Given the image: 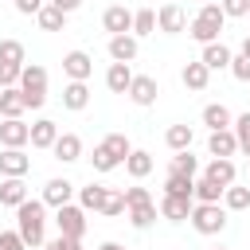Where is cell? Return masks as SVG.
Returning a JSON list of instances; mask_svg holds the SVG:
<instances>
[{
    "mask_svg": "<svg viewBox=\"0 0 250 250\" xmlns=\"http://www.w3.org/2000/svg\"><path fill=\"white\" fill-rule=\"evenodd\" d=\"M16 230L27 242V250H43V242H47V203L43 199H23L16 207Z\"/></svg>",
    "mask_w": 250,
    "mask_h": 250,
    "instance_id": "6da1fadb",
    "label": "cell"
},
{
    "mask_svg": "<svg viewBox=\"0 0 250 250\" xmlns=\"http://www.w3.org/2000/svg\"><path fill=\"white\" fill-rule=\"evenodd\" d=\"M223 23H227V12H223V4H219V0H211V4H203V8H199V16L188 23V35H191L195 43H215V39H219V31H223Z\"/></svg>",
    "mask_w": 250,
    "mask_h": 250,
    "instance_id": "7a4b0ae2",
    "label": "cell"
},
{
    "mask_svg": "<svg viewBox=\"0 0 250 250\" xmlns=\"http://www.w3.org/2000/svg\"><path fill=\"white\" fill-rule=\"evenodd\" d=\"M125 211H129V223L137 230H148L156 223V215H160V207L152 203V195L145 188H125Z\"/></svg>",
    "mask_w": 250,
    "mask_h": 250,
    "instance_id": "3957f363",
    "label": "cell"
},
{
    "mask_svg": "<svg viewBox=\"0 0 250 250\" xmlns=\"http://www.w3.org/2000/svg\"><path fill=\"white\" fill-rule=\"evenodd\" d=\"M20 90H23V102H27V109H39V105L47 102V66H39V62H23Z\"/></svg>",
    "mask_w": 250,
    "mask_h": 250,
    "instance_id": "277c9868",
    "label": "cell"
},
{
    "mask_svg": "<svg viewBox=\"0 0 250 250\" xmlns=\"http://www.w3.org/2000/svg\"><path fill=\"white\" fill-rule=\"evenodd\" d=\"M191 227L199 234H223L227 227V207L223 203H195L191 207Z\"/></svg>",
    "mask_w": 250,
    "mask_h": 250,
    "instance_id": "5b68a950",
    "label": "cell"
},
{
    "mask_svg": "<svg viewBox=\"0 0 250 250\" xmlns=\"http://www.w3.org/2000/svg\"><path fill=\"white\" fill-rule=\"evenodd\" d=\"M55 223H59V234H66V238H82V234H86V207L62 203V207H55Z\"/></svg>",
    "mask_w": 250,
    "mask_h": 250,
    "instance_id": "8992f818",
    "label": "cell"
},
{
    "mask_svg": "<svg viewBox=\"0 0 250 250\" xmlns=\"http://www.w3.org/2000/svg\"><path fill=\"white\" fill-rule=\"evenodd\" d=\"M0 145H4V148H23V145H31V125H23L20 117H4V121H0Z\"/></svg>",
    "mask_w": 250,
    "mask_h": 250,
    "instance_id": "52a82bcc",
    "label": "cell"
},
{
    "mask_svg": "<svg viewBox=\"0 0 250 250\" xmlns=\"http://www.w3.org/2000/svg\"><path fill=\"white\" fill-rule=\"evenodd\" d=\"M156 27H160L164 35H180V31H188V16H184V8H180V4H160V8H156Z\"/></svg>",
    "mask_w": 250,
    "mask_h": 250,
    "instance_id": "ba28073f",
    "label": "cell"
},
{
    "mask_svg": "<svg viewBox=\"0 0 250 250\" xmlns=\"http://www.w3.org/2000/svg\"><path fill=\"white\" fill-rule=\"evenodd\" d=\"M156 94H160V86H156L152 74H133V82H129V102L133 105H152Z\"/></svg>",
    "mask_w": 250,
    "mask_h": 250,
    "instance_id": "9c48e42d",
    "label": "cell"
},
{
    "mask_svg": "<svg viewBox=\"0 0 250 250\" xmlns=\"http://www.w3.org/2000/svg\"><path fill=\"white\" fill-rule=\"evenodd\" d=\"M62 70H66L70 82H86L94 74V59L86 51H70V55H62Z\"/></svg>",
    "mask_w": 250,
    "mask_h": 250,
    "instance_id": "30bf717a",
    "label": "cell"
},
{
    "mask_svg": "<svg viewBox=\"0 0 250 250\" xmlns=\"http://www.w3.org/2000/svg\"><path fill=\"white\" fill-rule=\"evenodd\" d=\"M203 176H207V180H215L219 188H230V184H234V176H238V168H234V160H230V156H211V164L203 168Z\"/></svg>",
    "mask_w": 250,
    "mask_h": 250,
    "instance_id": "8fae6325",
    "label": "cell"
},
{
    "mask_svg": "<svg viewBox=\"0 0 250 250\" xmlns=\"http://www.w3.org/2000/svg\"><path fill=\"white\" fill-rule=\"evenodd\" d=\"M191 207H195V199H184V195H168V191H164V199H160V215H164L168 223L191 219Z\"/></svg>",
    "mask_w": 250,
    "mask_h": 250,
    "instance_id": "7c38bea8",
    "label": "cell"
},
{
    "mask_svg": "<svg viewBox=\"0 0 250 250\" xmlns=\"http://www.w3.org/2000/svg\"><path fill=\"white\" fill-rule=\"evenodd\" d=\"M31 172V156L23 148H4L0 152V176H27Z\"/></svg>",
    "mask_w": 250,
    "mask_h": 250,
    "instance_id": "4fadbf2b",
    "label": "cell"
},
{
    "mask_svg": "<svg viewBox=\"0 0 250 250\" xmlns=\"http://www.w3.org/2000/svg\"><path fill=\"white\" fill-rule=\"evenodd\" d=\"M102 23H105L109 35H125V31H133V12H129L125 4H113V8H105Z\"/></svg>",
    "mask_w": 250,
    "mask_h": 250,
    "instance_id": "5bb4252c",
    "label": "cell"
},
{
    "mask_svg": "<svg viewBox=\"0 0 250 250\" xmlns=\"http://www.w3.org/2000/svg\"><path fill=\"white\" fill-rule=\"evenodd\" d=\"M55 160H62V164H74V160H82V137L78 133H59V141H55Z\"/></svg>",
    "mask_w": 250,
    "mask_h": 250,
    "instance_id": "9a60e30c",
    "label": "cell"
},
{
    "mask_svg": "<svg viewBox=\"0 0 250 250\" xmlns=\"http://www.w3.org/2000/svg\"><path fill=\"white\" fill-rule=\"evenodd\" d=\"M70 195H74V184L62 180V176H55V180L43 184V203L47 207H62V203H70Z\"/></svg>",
    "mask_w": 250,
    "mask_h": 250,
    "instance_id": "2e32d148",
    "label": "cell"
},
{
    "mask_svg": "<svg viewBox=\"0 0 250 250\" xmlns=\"http://www.w3.org/2000/svg\"><path fill=\"white\" fill-rule=\"evenodd\" d=\"M109 59H113V62H133V59H137V35H133V31L109 35Z\"/></svg>",
    "mask_w": 250,
    "mask_h": 250,
    "instance_id": "e0dca14e",
    "label": "cell"
},
{
    "mask_svg": "<svg viewBox=\"0 0 250 250\" xmlns=\"http://www.w3.org/2000/svg\"><path fill=\"white\" fill-rule=\"evenodd\" d=\"M199 59L207 62V70H230V59H234V55H230L227 43L215 39V43H203V55H199Z\"/></svg>",
    "mask_w": 250,
    "mask_h": 250,
    "instance_id": "ac0fdd59",
    "label": "cell"
},
{
    "mask_svg": "<svg viewBox=\"0 0 250 250\" xmlns=\"http://www.w3.org/2000/svg\"><path fill=\"white\" fill-rule=\"evenodd\" d=\"M207 152H211V156H234V152H238L234 129H215V133L207 137Z\"/></svg>",
    "mask_w": 250,
    "mask_h": 250,
    "instance_id": "d6986e66",
    "label": "cell"
},
{
    "mask_svg": "<svg viewBox=\"0 0 250 250\" xmlns=\"http://www.w3.org/2000/svg\"><path fill=\"white\" fill-rule=\"evenodd\" d=\"M23 199H27L23 176H4V180H0V203H4V207H20Z\"/></svg>",
    "mask_w": 250,
    "mask_h": 250,
    "instance_id": "ffe728a7",
    "label": "cell"
},
{
    "mask_svg": "<svg viewBox=\"0 0 250 250\" xmlns=\"http://www.w3.org/2000/svg\"><path fill=\"white\" fill-rule=\"evenodd\" d=\"M55 141H59V125L51 117H39L31 125V148H55Z\"/></svg>",
    "mask_w": 250,
    "mask_h": 250,
    "instance_id": "44dd1931",
    "label": "cell"
},
{
    "mask_svg": "<svg viewBox=\"0 0 250 250\" xmlns=\"http://www.w3.org/2000/svg\"><path fill=\"white\" fill-rule=\"evenodd\" d=\"M27 102H23V90L20 86H4L0 90V117H23Z\"/></svg>",
    "mask_w": 250,
    "mask_h": 250,
    "instance_id": "7402d4cb",
    "label": "cell"
},
{
    "mask_svg": "<svg viewBox=\"0 0 250 250\" xmlns=\"http://www.w3.org/2000/svg\"><path fill=\"white\" fill-rule=\"evenodd\" d=\"M129 82H133L129 62H109V70H105V86H109L113 94H129Z\"/></svg>",
    "mask_w": 250,
    "mask_h": 250,
    "instance_id": "603a6c76",
    "label": "cell"
},
{
    "mask_svg": "<svg viewBox=\"0 0 250 250\" xmlns=\"http://www.w3.org/2000/svg\"><path fill=\"white\" fill-rule=\"evenodd\" d=\"M180 78H184V86H188V90H207L211 70H207V62H203V59H195V62H188V66H184V74H180Z\"/></svg>",
    "mask_w": 250,
    "mask_h": 250,
    "instance_id": "cb8c5ba5",
    "label": "cell"
},
{
    "mask_svg": "<svg viewBox=\"0 0 250 250\" xmlns=\"http://www.w3.org/2000/svg\"><path fill=\"white\" fill-rule=\"evenodd\" d=\"M203 125L215 133V129H230L234 117H230V109H227L223 102H211V105H203Z\"/></svg>",
    "mask_w": 250,
    "mask_h": 250,
    "instance_id": "d4e9b609",
    "label": "cell"
},
{
    "mask_svg": "<svg viewBox=\"0 0 250 250\" xmlns=\"http://www.w3.org/2000/svg\"><path fill=\"white\" fill-rule=\"evenodd\" d=\"M125 172H129L133 180H145V176L152 172V152H145V148H133V152L125 156Z\"/></svg>",
    "mask_w": 250,
    "mask_h": 250,
    "instance_id": "484cf974",
    "label": "cell"
},
{
    "mask_svg": "<svg viewBox=\"0 0 250 250\" xmlns=\"http://www.w3.org/2000/svg\"><path fill=\"white\" fill-rule=\"evenodd\" d=\"M164 191H168V195H184V199H195V176H184V172H168V180H164Z\"/></svg>",
    "mask_w": 250,
    "mask_h": 250,
    "instance_id": "4316f807",
    "label": "cell"
},
{
    "mask_svg": "<svg viewBox=\"0 0 250 250\" xmlns=\"http://www.w3.org/2000/svg\"><path fill=\"white\" fill-rule=\"evenodd\" d=\"M35 20H39V27H43V31H62V27H66V12H62V8H55L51 0L39 8V16H35Z\"/></svg>",
    "mask_w": 250,
    "mask_h": 250,
    "instance_id": "83f0119b",
    "label": "cell"
},
{
    "mask_svg": "<svg viewBox=\"0 0 250 250\" xmlns=\"http://www.w3.org/2000/svg\"><path fill=\"white\" fill-rule=\"evenodd\" d=\"M62 105L66 109H86L90 105V90H86V82H66V90H62Z\"/></svg>",
    "mask_w": 250,
    "mask_h": 250,
    "instance_id": "f1b7e54d",
    "label": "cell"
},
{
    "mask_svg": "<svg viewBox=\"0 0 250 250\" xmlns=\"http://www.w3.org/2000/svg\"><path fill=\"white\" fill-rule=\"evenodd\" d=\"M223 191H227V188H219V184L207 180V176L195 180V203H223Z\"/></svg>",
    "mask_w": 250,
    "mask_h": 250,
    "instance_id": "f546056e",
    "label": "cell"
},
{
    "mask_svg": "<svg viewBox=\"0 0 250 250\" xmlns=\"http://www.w3.org/2000/svg\"><path fill=\"white\" fill-rule=\"evenodd\" d=\"M105 195H109V188H102V184H90V188H82V191H78V207H86V211H102Z\"/></svg>",
    "mask_w": 250,
    "mask_h": 250,
    "instance_id": "4dcf8cb0",
    "label": "cell"
},
{
    "mask_svg": "<svg viewBox=\"0 0 250 250\" xmlns=\"http://www.w3.org/2000/svg\"><path fill=\"white\" fill-rule=\"evenodd\" d=\"M164 141H168V148H172V152H184V148H191V125H168Z\"/></svg>",
    "mask_w": 250,
    "mask_h": 250,
    "instance_id": "1f68e13d",
    "label": "cell"
},
{
    "mask_svg": "<svg viewBox=\"0 0 250 250\" xmlns=\"http://www.w3.org/2000/svg\"><path fill=\"white\" fill-rule=\"evenodd\" d=\"M223 207H227V211H246V207H250V188L230 184V188L223 191Z\"/></svg>",
    "mask_w": 250,
    "mask_h": 250,
    "instance_id": "d6a6232c",
    "label": "cell"
},
{
    "mask_svg": "<svg viewBox=\"0 0 250 250\" xmlns=\"http://www.w3.org/2000/svg\"><path fill=\"white\" fill-rule=\"evenodd\" d=\"M152 31H156V12L152 8L133 12V35H152Z\"/></svg>",
    "mask_w": 250,
    "mask_h": 250,
    "instance_id": "836d02e7",
    "label": "cell"
},
{
    "mask_svg": "<svg viewBox=\"0 0 250 250\" xmlns=\"http://www.w3.org/2000/svg\"><path fill=\"white\" fill-rule=\"evenodd\" d=\"M90 164H94V172H113V168H121V160H117V156H113L105 145H98V148H94Z\"/></svg>",
    "mask_w": 250,
    "mask_h": 250,
    "instance_id": "e575fe53",
    "label": "cell"
},
{
    "mask_svg": "<svg viewBox=\"0 0 250 250\" xmlns=\"http://www.w3.org/2000/svg\"><path fill=\"white\" fill-rule=\"evenodd\" d=\"M168 172H184V176H195V172H199V160L191 156V148H184V152H176V156H172Z\"/></svg>",
    "mask_w": 250,
    "mask_h": 250,
    "instance_id": "d590c367",
    "label": "cell"
},
{
    "mask_svg": "<svg viewBox=\"0 0 250 250\" xmlns=\"http://www.w3.org/2000/svg\"><path fill=\"white\" fill-rule=\"evenodd\" d=\"M0 62L23 66V62H27V59H23V43H20V39H0Z\"/></svg>",
    "mask_w": 250,
    "mask_h": 250,
    "instance_id": "8d00e7d4",
    "label": "cell"
},
{
    "mask_svg": "<svg viewBox=\"0 0 250 250\" xmlns=\"http://www.w3.org/2000/svg\"><path fill=\"white\" fill-rule=\"evenodd\" d=\"M230 129H234V137H238V152H246V156H250V109H246V113H238Z\"/></svg>",
    "mask_w": 250,
    "mask_h": 250,
    "instance_id": "74e56055",
    "label": "cell"
},
{
    "mask_svg": "<svg viewBox=\"0 0 250 250\" xmlns=\"http://www.w3.org/2000/svg\"><path fill=\"white\" fill-rule=\"evenodd\" d=\"M102 145H105V148H109V152H113V156H117L121 164H125V156L133 152V145H129V137H125V133H109V137H105Z\"/></svg>",
    "mask_w": 250,
    "mask_h": 250,
    "instance_id": "f35d334b",
    "label": "cell"
},
{
    "mask_svg": "<svg viewBox=\"0 0 250 250\" xmlns=\"http://www.w3.org/2000/svg\"><path fill=\"white\" fill-rule=\"evenodd\" d=\"M121 211H125V191H109V195H105V203H102V215H109V219H113V215H121Z\"/></svg>",
    "mask_w": 250,
    "mask_h": 250,
    "instance_id": "ab89813d",
    "label": "cell"
},
{
    "mask_svg": "<svg viewBox=\"0 0 250 250\" xmlns=\"http://www.w3.org/2000/svg\"><path fill=\"white\" fill-rule=\"evenodd\" d=\"M20 74H23V66H16V62H0V86H20Z\"/></svg>",
    "mask_w": 250,
    "mask_h": 250,
    "instance_id": "60d3db41",
    "label": "cell"
},
{
    "mask_svg": "<svg viewBox=\"0 0 250 250\" xmlns=\"http://www.w3.org/2000/svg\"><path fill=\"white\" fill-rule=\"evenodd\" d=\"M230 74H234L238 82H250V55H234V59H230Z\"/></svg>",
    "mask_w": 250,
    "mask_h": 250,
    "instance_id": "b9f144b4",
    "label": "cell"
},
{
    "mask_svg": "<svg viewBox=\"0 0 250 250\" xmlns=\"http://www.w3.org/2000/svg\"><path fill=\"white\" fill-rule=\"evenodd\" d=\"M43 250H82V238H66V234H59V238H47Z\"/></svg>",
    "mask_w": 250,
    "mask_h": 250,
    "instance_id": "7bdbcfd3",
    "label": "cell"
},
{
    "mask_svg": "<svg viewBox=\"0 0 250 250\" xmlns=\"http://www.w3.org/2000/svg\"><path fill=\"white\" fill-rule=\"evenodd\" d=\"M0 250H27V242L20 238V230H0Z\"/></svg>",
    "mask_w": 250,
    "mask_h": 250,
    "instance_id": "ee69618b",
    "label": "cell"
},
{
    "mask_svg": "<svg viewBox=\"0 0 250 250\" xmlns=\"http://www.w3.org/2000/svg\"><path fill=\"white\" fill-rule=\"evenodd\" d=\"M219 4H223L227 16H246L250 12V0H219Z\"/></svg>",
    "mask_w": 250,
    "mask_h": 250,
    "instance_id": "f6af8a7d",
    "label": "cell"
},
{
    "mask_svg": "<svg viewBox=\"0 0 250 250\" xmlns=\"http://www.w3.org/2000/svg\"><path fill=\"white\" fill-rule=\"evenodd\" d=\"M43 4H47V0H16V12H20V16H39Z\"/></svg>",
    "mask_w": 250,
    "mask_h": 250,
    "instance_id": "bcb514c9",
    "label": "cell"
},
{
    "mask_svg": "<svg viewBox=\"0 0 250 250\" xmlns=\"http://www.w3.org/2000/svg\"><path fill=\"white\" fill-rule=\"evenodd\" d=\"M51 4H55V8H62V12H66V16H70V12H74V8H78V4H82V0H51Z\"/></svg>",
    "mask_w": 250,
    "mask_h": 250,
    "instance_id": "7dc6e473",
    "label": "cell"
},
{
    "mask_svg": "<svg viewBox=\"0 0 250 250\" xmlns=\"http://www.w3.org/2000/svg\"><path fill=\"white\" fill-rule=\"evenodd\" d=\"M98 250H125V246H121V242H102Z\"/></svg>",
    "mask_w": 250,
    "mask_h": 250,
    "instance_id": "c3c4849f",
    "label": "cell"
},
{
    "mask_svg": "<svg viewBox=\"0 0 250 250\" xmlns=\"http://www.w3.org/2000/svg\"><path fill=\"white\" fill-rule=\"evenodd\" d=\"M242 55H250V35H246V39H242Z\"/></svg>",
    "mask_w": 250,
    "mask_h": 250,
    "instance_id": "681fc988",
    "label": "cell"
},
{
    "mask_svg": "<svg viewBox=\"0 0 250 250\" xmlns=\"http://www.w3.org/2000/svg\"><path fill=\"white\" fill-rule=\"evenodd\" d=\"M203 4H211V0H203Z\"/></svg>",
    "mask_w": 250,
    "mask_h": 250,
    "instance_id": "f907efd6",
    "label": "cell"
},
{
    "mask_svg": "<svg viewBox=\"0 0 250 250\" xmlns=\"http://www.w3.org/2000/svg\"><path fill=\"white\" fill-rule=\"evenodd\" d=\"M0 90H4V86H0Z\"/></svg>",
    "mask_w": 250,
    "mask_h": 250,
    "instance_id": "816d5d0a",
    "label": "cell"
},
{
    "mask_svg": "<svg viewBox=\"0 0 250 250\" xmlns=\"http://www.w3.org/2000/svg\"><path fill=\"white\" fill-rule=\"evenodd\" d=\"M12 4H16V0H12Z\"/></svg>",
    "mask_w": 250,
    "mask_h": 250,
    "instance_id": "f5cc1de1",
    "label": "cell"
},
{
    "mask_svg": "<svg viewBox=\"0 0 250 250\" xmlns=\"http://www.w3.org/2000/svg\"><path fill=\"white\" fill-rule=\"evenodd\" d=\"M219 250H223V246H219Z\"/></svg>",
    "mask_w": 250,
    "mask_h": 250,
    "instance_id": "db71d44e",
    "label": "cell"
}]
</instances>
